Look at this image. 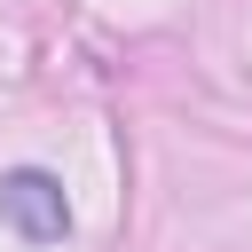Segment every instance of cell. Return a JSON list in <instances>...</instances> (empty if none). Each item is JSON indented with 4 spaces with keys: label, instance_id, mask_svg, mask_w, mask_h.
Returning a JSON list of instances; mask_svg holds the SVG:
<instances>
[{
    "label": "cell",
    "instance_id": "obj_1",
    "mask_svg": "<svg viewBox=\"0 0 252 252\" xmlns=\"http://www.w3.org/2000/svg\"><path fill=\"white\" fill-rule=\"evenodd\" d=\"M0 220H8L16 236H32V244H55V236L71 228V205H63V181H55V173H39V165L8 173V181H0Z\"/></svg>",
    "mask_w": 252,
    "mask_h": 252
}]
</instances>
